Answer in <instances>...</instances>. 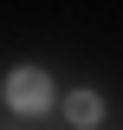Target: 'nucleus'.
<instances>
[{"instance_id":"nucleus-1","label":"nucleus","mask_w":123,"mask_h":130,"mask_svg":"<svg viewBox=\"0 0 123 130\" xmlns=\"http://www.w3.org/2000/svg\"><path fill=\"white\" fill-rule=\"evenodd\" d=\"M7 104H13V111H46L52 104V78L46 72H13V78H7Z\"/></svg>"},{"instance_id":"nucleus-2","label":"nucleus","mask_w":123,"mask_h":130,"mask_svg":"<svg viewBox=\"0 0 123 130\" xmlns=\"http://www.w3.org/2000/svg\"><path fill=\"white\" fill-rule=\"evenodd\" d=\"M97 111H104V104H97V91H71V124H78V130H91Z\"/></svg>"}]
</instances>
